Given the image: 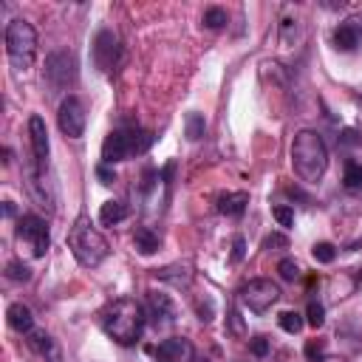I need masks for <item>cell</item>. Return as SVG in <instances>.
<instances>
[{"label":"cell","instance_id":"6da1fadb","mask_svg":"<svg viewBox=\"0 0 362 362\" xmlns=\"http://www.w3.org/2000/svg\"><path fill=\"white\" fill-rule=\"evenodd\" d=\"M147 323V311L133 297H119L102 311V328L105 334L119 345H136Z\"/></svg>","mask_w":362,"mask_h":362},{"label":"cell","instance_id":"7a4b0ae2","mask_svg":"<svg viewBox=\"0 0 362 362\" xmlns=\"http://www.w3.org/2000/svg\"><path fill=\"white\" fill-rule=\"evenodd\" d=\"M292 167L306 181L317 185L328 170V147L317 130H300L292 142Z\"/></svg>","mask_w":362,"mask_h":362},{"label":"cell","instance_id":"3957f363","mask_svg":"<svg viewBox=\"0 0 362 362\" xmlns=\"http://www.w3.org/2000/svg\"><path fill=\"white\" fill-rule=\"evenodd\" d=\"M68 249H71V255L77 258V263L85 266V269H96V266L108 258V252H111L105 235H102V232L91 224V218H85V216L74 221V227H71V232H68Z\"/></svg>","mask_w":362,"mask_h":362},{"label":"cell","instance_id":"277c9868","mask_svg":"<svg viewBox=\"0 0 362 362\" xmlns=\"http://www.w3.org/2000/svg\"><path fill=\"white\" fill-rule=\"evenodd\" d=\"M153 144V133L147 130H111L102 142V164H119V161H127L133 156H142L147 153Z\"/></svg>","mask_w":362,"mask_h":362},{"label":"cell","instance_id":"5b68a950","mask_svg":"<svg viewBox=\"0 0 362 362\" xmlns=\"http://www.w3.org/2000/svg\"><path fill=\"white\" fill-rule=\"evenodd\" d=\"M6 54H9L12 68H18V71H29L35 65V57H37V32H35V26L29 20L15 18L6 26Z\"/></svg>","mask_w":362,"mask_h":362},{"label":"cell","instance_id":"8992f818","mask_svg":"<svg viewBox=\"0 0 362 362\" xmlns=\"http://www.w3.org/2000/svg\"><path fill=\"white\" fill-rule=\"evenodd\" d=\"M241 300L246 303V308H249V311L263 314V311H269V308L280 300V286H277V283H272L269 277H255V280L244 283V289H241Z\"/></svg>","mask_w":362,"mask_h":362},{"label":"cell","instance_id":"52a82bcc","mask_svg":"<svg viewBox=\"0 0 362 362\" xmlns=\"http://www.w3.org/2000/svg\"><path fill=\"white\" fill-rule=\"evenodd\" d=\"M46 80L54 91H65L74 85L77 80V60L71 51L60 49V51H51L46 57Z\"/></svg>","mask_w":362,"mask_h":362},{"label":"cell","instance_id":"ba28073f","mask_svg":"<svg viewBox=\"0 0 362 362\" xmlns=\"http://www.w3.org/2000/svg\"><path fill=\"white\" fill-rule=\"evenodd\" d=\"M18 238L29 244V249H32L35 258H43V255L49 252V246H51L49 224H46L40 216H35V213H29V216H23V218L18 221Z\"/></svg>","mask_w":362,"mask_h":362},{"label":"cell","instance_id":"9c48e42d","mask_svg":"<svg viewBox=\"0 0 362 362\" xmlns=\"http://www.w3.org/2000/svg\"><path fill=\"white\" fill-rule=\"evenodd\" d=\"M85 105L80 102V96H65L60 102V111H57V125L60 130L68 136V139H80L85 133Z\"/></svg>","mask_w":362,"mask_h":362},{"label":"cell","instance_id":"30bf717a","mask_svg":"<svg viewBox=\"0 0 362 362\" xmlns=\"http://www.w3.org/2000/svg\"><path fill=\"white\" fill-rule=\"evenodd\" d=\"M156 362H193L196 359V348L187 337H167L153 348Z\"/></svg>","mask_w":362,"mask_h":362},{"label":"cell","instance_id":"8fae6325","mask_svg":"<svg viewBox=\"0 0 362 362\" xmlns=\"http://www.w3.org/2000/svg\"><path fill=\"white\" fill-rule=\"evenodd\" d=\"M94 63L99 71H113L119 63V37L111 29H102L94 40Z\"/></svg>","mask_w":362,"mask_h":362},{"label":"cell","instance_id":"7c38bea8","mask_svg":"<svg viewBox=\"0 0 362 362\" xmlns=\"http://www.w3.org/2000/svg\"><path fill=\"white\" fill-rule=\"evenodd\" d=\"M29 136H32V153H35V161L40 170L49 167V153H51V144H49V127L43 122V116H32L29 119Z\"/></svg>","mask_w":362,"mask_h":362},{"label":"cell","instance_id":"4fadbf2b","mask_svg":"<svg viewBox=\"0 0 362 362\" xmlns=\"http://www.w3.org/2000/svg\"><path fill=\"white\" fill-rule=\"evenodd\" d=\"M153 275H156L161 283H170V286H175V289H187V286L193 283V277H196V272H193V263H190V261H175V263H167V266L156 269Z\"/></svg>","mask_w":362,"mask_h":362},{"label":"cell","instance_id":"5bb4252c","mask_svg":"<svg viewBox=\"0 0 362 362\" xmlns=\"http://www.w3.org/2000/svg\"><path fill=\"white\" fill-rule=\"evenodd\" d=\"M147 314L153 317L156 325H170L175 320V303L164 292H150L147 294Z\"/></svg>","mask_w":362,"mask_h":362},{"label":"cell","instance_id":"9a60e30c","mask_svg":"<svg viewBox=\"0 0 362 362\" xmlns=\"http://www.w3.org/2000/svg\"><path fill=\"white\" fill-rule=\"evenodd\" d=\"M26 342H29V348H32L37 356H43L46 362H63V354H60L57 342H54L46 331H29V334H26Z\"/></svg>","mask_w":362,"mask_h":362},{"label":"cell","instance_id":"2e32d148","mask_svg":"<svg viewBox=\"0 0 362 362\" xmlns=\"http://www.w3.org/2000/svg\"><path fill=\"white\" fill-rule=\"evenodd\" d=\"M6 320H9V325H12L18 334L35 331V314H32V308L23 306V303H12L9 311H6Z\"/></svg>","mask_w":362,"mask_h":362},{"label":"cell","instance_id":"e0dca14e","mask_svg":"<svg viewBox=\"0 0 362 362\" xmlns=\"http://www.w3.org/2000/svg\"><path fill=\"white\" fill-rule=\"evenodd\" d=\"M246 204H249V193H244V190H238V193H224V196L218 199V213H221V216H230V218H238V216H244Z\"/></svg>","mask_w":362,"mask_h":362},{"label":"cell","instance_id":"ac0fdd59","mask_svg":"<svg viewBox=\"0 0 362 362\" xmlns=\"http://www.w3.org/2000/svg\"><path fill=\"white\" fill-rule=\"evenodd\" d=\"M133 246L139 249V255H153V252H158L161 238H158V232H153L150 227H139V230L133 232Z\"/></svg>","mask_w":362,"mask_h":362},{"label":"cell","instance_id":"d6986e66","mask_svg":"<svg viewBox=\"0 0 362 362\" xmlns=\"http://www.w3.org/2000/svg\"><path fill=\"white\" fill-rule=\"evenodd\" d=\"M127 218V207L122 204V201H105L102 204V210H99V221L105 224V227H113V224H119V221H125Z\"/></svg>","mask_w":362,"mask_h":362},{"label":"cell","instance_id":"ffe728a7","mask_svg":"<svg viewBox=\"0 0 362 362\" xmlns=\"http://www.w3.org/2000/svg\"><path fill=\"white\" fill-rule=\"evenodd\" d=\"M334 46H337L339 51H354V49L359 46V35H356V29H354V26H348V23L337 26V32H334Z\"/></svg>","mask_w":362,"mask_h":362},{"label":"cell","instance_id":"44dd1931","mask_svg":"<svg viewBox=\"0 0 362 362\" xmlns=\"http://www.w3.org/2000/svg\"><path fill=\"white\" fill-rule=\"evenodd\" d=\"M277 323H280V328H283L286 334H300L303 325H306V320H303L300 311H283V314L277 317Z\"/></svg>","mask_w":362,"mask_h":362},{"label":"cell","instance_id":"7402d4cb","mask_svg":"<svg viewBox=\"0 0 362 362\" xmlns=\"http://www.w3.org/2000/svg\"><path fill=\"white\" fill-rule=\"evenodd\" d=\"M227 20H230V15H227V9H221V6H210L207 12H204V26L207 29H224L227 26Z\"/></svg>","mask_w":362,"mask_h":362},{"label":"cell","instance_id":"603a6c76","mask_svg":"<svg viewBox=\"0 0 362 362\" xmlns=\"http://www.w3.org/2000/svg\"><path fill=\"white\" fill-rule=\"evenodd\" d=\"M187 139L190 142H199L204 133H207V122H204V116L201 113H187Z\"/></svg>","mask_w":362,"mask_h":362},{"label":"cell","instance_id":"cb8c5ba5","mask_svg":"<svg viewBox=\"0 0 362 362\" xmlns=\"http://www.w3.org/2000/svg\"><path fill=\"white\" fill-rule=\"evenodd\" d=\"M342 185H345L348 190H356V187H362V164H356V161H348V164H345Z\"/></svg>","mask_w":362,"mask_h":362},{"label":"cell","instance_id":"d4e9b609","mask_svg":"<svg viewBox=\"0 0 362 362\" xmlns=\"http://www.w3.org/2000/svg\"><path fill=\"white\" fill-rule=\"evenodd\" d=\"M6 277H9V280H15V283H26V280H32V269H29L23 261H9V266H6Z\"/></svg>","mask_w":362,"mask_h":362},{"label":"cell","instance_id":"484cf974","mask_svg":"<svg viewBox=\"0 0 362 362\" xmlns=\"http://www.w3.org/2000/svg\"><path fill=\"white\" fill-rule=\"evenodd\" d=\"M306 323H308L311 328H323V323H325V308H323V303H317V300L308 303V308H306Z\"/></svg>","mask_w":362,"mask_h":362},{"label":"cell","instance_id":"4316f807","mask_svg":"<svg viewBox=\"0 0 362 362\" xmlns=\"http://www.w3.org/2000/svg\"><path fill=\"white\" fill-rule=\"evenodd\" d=\"M277 272H280V277L289 280V283H294V280L300 277V266H297L294 258H283V261L277 263Z\"/></svg>","mask_w":362,"mask_h":362},{"label":"cell","instance_id":"83f0119b","mask_svg":"<svg viewBox=\"0 0 362 362\" xmlns=\"http://www.w3.org/2000/svg\"><path fill=\"white\" fill-rule=\"evenodd\" d=\"M311 255H314L317 263H331V261L337 258V249L323 241V244H314V246H311Z\"/></svg>","mask_w":362,"mask_h":362},{"label":"cell","instance_id":"f1b7e54d","mask_svg":"<svg viewBox=\"0 0 362 362\" xmlns=\"http://www.w3.org/2000/svg\"><path fill=\"white\" fill-rule=\"evenodd\" d=\"M272 216H275V221H277L280 227H286V230L294 227V210H292V207H283V204H280V207L272 210Z\"/></svg>","mask_w":362,"mask_h":362},{"label":"cell","instance_id":"f546056e","mask_svg":"<svg viewBox=\"0 0 362 362\" xmlns=\"http://www.w3.org/2000/svg\"><path fill=\"white\" fill-rule=\"evenodd\" d=\"M249 351H252L258 359L269 356V351H272V342H269V337H255V339H249Z\"/></svg>","mask_w":362,"mask_h":362},{"label":"cell","instance_id":"4dcf8cb0","mask_svg":"<svg viewBox=\"0 0 362 362\" xmlns=\"http://www.w3.org/2000/svg\"><path fill=\"white\" fill-rule=\"evenodd\" d=\"M323 354H325V342H323V339H308V342H306V356H308V362H320Z\"/></svg>","mask_w":362,"mask_h":362},{"label":"cell","instance_id":"1f68e13d","mask_svg":"<svg viewBox=\"0 0 362 362\" xmlns=\"http://www.w3.org/2000/svg\"><path fill=\"white\" fill-rule=\"evenodd\" d=\"M263 249H289V238L286 235H280V232H272V235H266L263 238Z\"/></svg>","mask_w":362,"mask_h":362},{"label":"cell","instance_id":"d6a6232c","mask_svg":"<svg viewBox=\"0 0 362 362\" xmlns=\"http://www.w3.org/2000/svg\"><path fill=\"white\" fill-rule=\"evenodd\" d=\"M230 331H232L235 337H244V334H246V325H244V317H241V314H238L235 308L230 311Z\"/></svg>","mask_w":362,"mask_h":362},{"label":"cell","instance_id":"836d02e7","mask_svg":"<svg viewBox=\"0 0 362 362\" xmlns=\"http://www.w3.org/2000/svg\"><path fill=\"white\" fill-rule=\"evenodd\" d=\"M96 178L102 181V185H113V181H116V173H113L111 164H99V167H96Z\"/></svg>","mask_w":362,"mask_h":362},{"label":"cell","instance_id":"e575fe53","mask_svg":"<svg viewBox=\"0 0 362 362\" xmlns=\"http://www.w3.org/2000/svg\"><path fill=\"white\" fill-rule=\"evenodd\" d=\"M244 255H246V241L238 235V238L232 241V263H241V261H244Z\"/></svg>","mask_w":362,"mask_h":362},{"label":"cell","instance_id":"d590c367","mask_svg":"<svg viewBox=\"0 0 362 362\" xmlns=\"http://www.w3.org/2000/svg\"><path fill=\"white\" fill-rule=\"evenodd\" d=\"M297 20H292V18H286L283 20V26H280V37H283V43H292V35H297V26H294Z\"/></svg>","mask_w":362,"mask_h":362},{"label":"cell","instance_id":"8d00e7d4","mask_svg":"<svg viewBox=\"0 0 362 362\" xmlns=\"http://www.w3.org/2000/svg\"><path fill=\"white\" fill-rule=\"evenodd\" d=\"M199 320H201V323H210V320H213V300H210V297H207L204 303H199Z\"/></svg>","mask_w":362,"mask_h":362},{"label":"cell","instance_id":"74e56055","mask_svg":"<svg viewBox=\"0 0 362 362\" xmlns=\"http://www.w3.org/2000/svg\"><path fill=\"white\" fill-rule=\"evenodd\" d=\"M4 216H6V218H15V216H18V210H15L12 201H4Z\"/></svg>","mask_w":362,"mask_h":362},{"label":"cell","instance_id":"f35d334b","mask_svg":"<svg viewBox=\"0 0 362 362\" xmlns=\"http://www.w3.org/2000/svg\"><path fill=\"white\" fill-rule=\"evenodd\" d=\"M342 142H345V144H356L359 139H356V133H354V130H345V133H342Z\"/></svg>","mask_w":362,"mask_h":362},{"label":"cell","instance_id":"ab89813d","mask_svg":"<svg viewBox=\"0 0 362 362\" xmlns=\"http://www.w3.org/2000/svg\"><path fill=\"white\" fill-rule=\"evenodd\" d=\"M320 362H342V359H334V356H323Z\"/></svg>","mask_w":362,"mask_h":362}]
</instances>
